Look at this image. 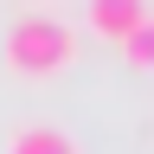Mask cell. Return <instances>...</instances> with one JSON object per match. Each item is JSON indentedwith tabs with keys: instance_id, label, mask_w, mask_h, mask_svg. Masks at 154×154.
Listing matches in <instances>:
<instances>
[{
	"instance_id": "6da1fadb",
	"label": "cell",
	"mask_w": 154,
	"mask_h": 154,
	"mask_svg": "<svg viewBox=\"0 0 154 154\" xmlns=\"http://www.w3.org/2000/svg\"><path fill=\"white\" fill-rule=\"evenodd\" d=\"M77 58V32L58 13H19L7 26V64L19 77H51Z\"/></svg>"
},
{
	"instance_id": "7a4b0ae2",
	"label": "cell",
	"mask_w": 154,
	"mask_h": 154,
	"mask_svg": "<svg viewBox=\"0 0 154 154\" xmlns=\"http://www.w3.org/2000/svg\"><path fill=\"white\" fill-rule=\"evenodd\" d=\"M7 154H77V141L64 128H51V122H19L7 135Z\"/></svg>"
},
{
	"instance_id": "3957f363",
	"label": "cell",
	"mask_w": 154,
	"mask_h": 154,
	"mask_svg": "<svg viewBox=\"0 0 154 154\" xmlns=\"http://www.w3.org/2000/svg\"><path fill=\"white\" fill-rule=\"evenodd\" d=\"M141 13H148V0H90V32L122 38V32H128Z\"/></svg>"
},
{
	"instance_id": "277c9868",
	"label": "cell",
	"mask_w": 154,
	"mask_h": 154,
	"mask_svg": "<svg viewBox=\"0 0 154 154\" xmlns=\"http://www.w3.org/2000/svg\"><path fill=\"white\" fill-rule=\"evenodd\" d=\"M122 51H128V64H154V13H141L122 32Z\"/></svg>"
}]
</instances>
